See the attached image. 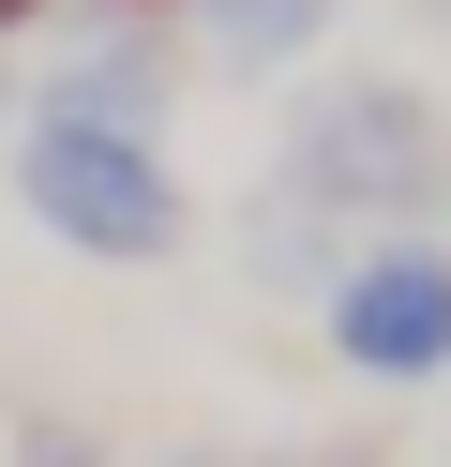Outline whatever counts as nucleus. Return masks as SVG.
<instances>
[{"label":"nucleus","instance_id":"obj_6","mask_svg":"<svg viewBox=\"0 0 451 467\" xmlns=\"http://www.w3.org/2000/svg\"><path fill=\"white\" fill-rule=\"evenodd\" d=\"M60 467H76V452H60Z\"/></svg>","mask_w":451,"mask_h":467},{"label":"nucleus","instance_id":"obj_4","mask_svg":"<svg viewBox=\"0 0 451 467\" xmlns=\"http://www.w3.org/2000/svg\"><path fill=\"white\" fill-rule=\"evenodd\" d=\"M316 31H331V0H196V46H210V61H241V76L301 61Z\"/></svg>","mask_w":451,"mask_h":467},{"label":"nucleus","instance_id":"obj_1","mask_svg":"<svg viewBox=\"0 0 451 467\" xmlns=\"http://www.w3.org/2000/svg\"><path fill=\"white\" fill-rule=\"evenodd\" d=\"M15 196H30V226H46V242L106 256V272L180 256V166L150 151V136H120V121L30 106V121H15Z\"/></svg>","mask_w":451,"mask_h":467},{"label":"nucleus","instance_id":"obj_3","mask_svg":"<svg viewBox=\"0 0 451 467\" xmlns=\"http://www.w3.org/2000/svg\"><path fill=\"white\" fill-rule=\"evenodd\" d=\"M331 347H346V377H391V392L451 377V256L421 226L406 242H361L331 272Z\"/></svg>","mask_w":451,"mask_h":467},{"label":"nucleus","instance_id":"obj_2","mask_svg":"<svg viewBox=\"0 0 451 467\" xmlns=\"http://www.w3.org/2000/svg\"><path fill=\"white\" fill-rule=\"evenodd\" d=\"M286 182L316 196V212H361L376 242H406V212L451 182V136H436V106H421V91H391V76H346V91H316V106H301Z\"/></svg>","mask_w":451,"mask_h":467},{"label":"nucleus","instance_id":"obj_5","mask_svg":"<svg viewBox=\"0 0 451 467\" xmlns=\"http://www.w3.org/2000/svg\"><path fill=\"white\" fill-rule=\"evenodd\" d=\"M30 16H46V0H0V46H15V31H30Z\"/></svg>","mask_w":451,"mask_h":467}]
</instances>
